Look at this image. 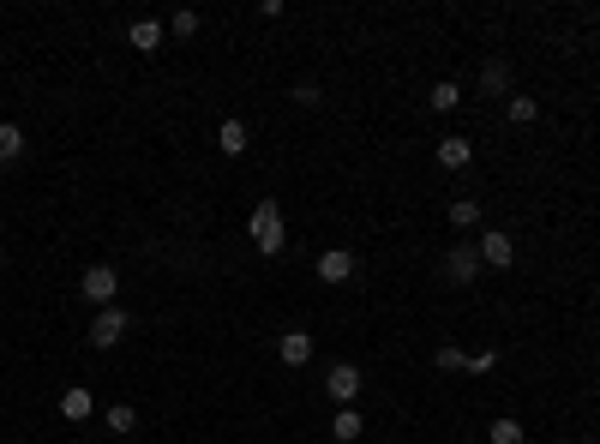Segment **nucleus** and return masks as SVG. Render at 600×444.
Returning a JSON list of instances; mask_svg holds the SVG:
<instances>
[{"label":"nucleus","mask_w":600,"mask_h":444,"mask_svg":"<svg viewBox=\"0 0 600 444\" xmlns=\"http://www.w3.org/2000/svg\"><path fill=\"white\" fill-rule=\"evenodd\" d=\"M246 229H253V246H258L264 258H276V253L288 246V229H283V204H276V199H258V204H253V222H246Z\"/></svg>","instance_id":"f257e3e1"},{"label":"nucleus","mask_w":600,"mask_h":444,"mask_svg":"<svg viewBox=\"0 0 600 444\" xmlns=\"http://www.w3.org/2000/svg\"><path fill=\"white\" fill-rule=\"evenodd\" d=\"M115 288H120V276L109 271V264H90V271H85V283H78V294H85V301L102 313V306H115Z\"/></svg>","instance_id":"f03ea898"},{"label":"nucleus","mask_w":600,"mask_h":444,"mask_svg":"<svg viewBox=\"0 0 600 444\" xmlns=\"http://www.w3.org/2000/svg\"><path fill=\"white\" fill-rule=\"evenodd\" d=\"M127 325H132V318L120 313V306H102V313L90 318V348H115L120 336H127Z\"/></svg>","instance_id":"7ed1b4c3"},{"label":"nucleus","mask_w":600,"mask_h":444,"mask_svg":"<svg viewBox=\"0 0 600 444\" xmlns=\"http://www.w3.org/2000/svg\"><path fill=\"white\" fill-rule=\"evenodd\" d=\"M444 276L457 288H469L474 276H481V253H474V246H450V253H444Z\"/></svg>","instance_id":"20e7f679"},{"label":"nucleus","mask_w":600,"mask_h":444,"mask_svg":"<svg viewBox=\"0 0 600 444\" xmlns=\"http://www.w3.org/2000/svg\"><path fill=\"white\" fill-rule=\"evenodd\" d=\"M325 390L343 402V408H355V397H360V367H348V360H343V367H330V373H325Z\"/></svg>","instance_id":"39448f33"},{"label":"nucleus","mask_w":600,"mask_h":444,"mask_svg":"<svg viewBox=\"0 0 600 444\" xmlns=\"http://www.w3.org/2000/svg\"><path fill=\"white\" fill-rule=\"evenodd\" d=\"M355 271H360V258L348 253V246H330V253H318V276H325V283H348Z\"/></svg>","instance_id":"423d86ee"},{"label":"nucleus","mask_w":600,"mask_h":444,"mask_svg":"<svg viewBox=\"0 0 600 444\" xmlns=\"http://www.w3.org/2000/svg\"><path fill=\"white\" fill-rule=\"evenodd\" d=\"M474 253H481V264L504 271V264L516 258V241H511V234H499V229H492V234H481V246H474Z\"/></svg>","instance_id":"0eeeda50"},{"label":"nucleus","mask_w":600,"mask_h":444,"mask_svg":"<svg viewBox=\"0 0 600 444\" xmlns=\"http://www.w3.org/2000/svg\"><path fill=\"white\" fill-rule=\"evenodd\" d=\"M276 355H283L288 367H306V360H313V336H306V330H283V343H276Z\"/></svg>","instance_id":"6e6552de"},{"label":"nucleus","mask_w":600,"mask_h":444,"mask_svg":"<svg viewBox=\"0 0 600 444\" xmlns=\"http://www.w3.org/2000/svg\"><path fill=\"white\" fill-rule=\"evenodd\" d=\"M246 120H222V127H216V150H222V157H246Z\"/></svg>","instance_id":"1a4fd4ad"},{"label":"nucleus","mask_w":600,"mask_h":444,"mask_svg":"<svg viewBox=\"0 0 600 444\" xmlns=\"http://www.w3.org/2000/svg\"><path fill=\"white\" fill-rule=\"evenodd\" d=\"M90 408H97V397H90L85 385L60 390V415H67V420H90Z\"/></svg>","instance_id":"9d476101"},{"label":"nucleus","mask_w":600,"mask_h":444,"mask_svg":"<svg viewBox=\"0 0 600 444\" xmlns=\"http://www.w3.org/2000/svg\"><path fill=\"white\" fill-rule=\"evenodd\" d=\"M469 157H474L469 139H444L439 144V169H469Z\"/></svg>","instance_id":"9b49d317"},{"label":"nucleus","mask_w":600,"mask_h":444,"mask_svg":"<svg viewBox=\"0 0 600 444\" xmlns=\"http://www.w3.org/2000/svg\"><path fill=\"white\" fill-rule=\"evenodd\" d=\"M360 432H367V427H360L355 408H336V420H330V439H336V444H355Z\"/></svg>","instance_id":"f8f14e48"},{"label":"nucleus","mask_w":600,"mask_h":444,"mask_svg":"<svg viewBox=\"0 0 600 444\" xmlns=\"http://www.w3.org/2000/svg\"><path fill=\"white\" fill-rule=\"evenodd\" d=\"M132 48H144V55H157V48H162V25H157V18H139V25H132Z\"/></svg>","instance_id":"ddd939ff"},{"label":"nucleus","mask_w":600,"mask_h":444,"mask_svg":"<svg viewBox=\"0 0 600 444\" xmlns=\"http://www.w3.org/2000/svg\"><path fill=\"white\" fill-rule=\"evenodd\" d=\"M18 157H25V132L6 120V127H0V162H18Z\"/></svg>","instance_id":"4468645a"},{"label":"nucleus","mask_w":600,"mask_h":444,"mask_svg":"<svg viewBox=\"0 0 600 444\" xmlns=\"http://www.w3.org/2000/svg\"><path fill=\"white\" fill-rule=\"evenodd\" d=\"M529 432H522V420H511V415H499L492 420V444H522Z\"/></svg>","instance_id":"2eb2a0df"},{"label":"nucleus","mask_w":600,"mask_h":444,"mask_svg":"<svg viewBox=\"0 0 600 444\" xmlns=\"http://www.w3.org/2000/svg\"><path fill=\"white\" fill-rule=\"evenodd\" d=\"M427 102H432V108H439V115H450V108H457V102H462V90L450 85V78H444V85H432V97H427Z\"/></svg>","instance_id":"dca6fc26"},{"label":"nucleus","mask_w":600,"mask_h":444,"mask_svg":"<svg viewBox=\"0 0 600 444\" xmlns=\"http://www.w3.org/2000/svg\"><path fill=\"white\" fill-rule=\"evenodd\" d=\"M474 222H481V204H474V199L450 204V229H474Z\"/></svg>","instance_id":"f3484780"},{"label":"nucleus","mask_w":600,"mask_h":444,"mask_svg":"<svg viewBox=\"0 0 600 444\" xmlns=\"http://www.w3.org/2000/svg\"><path fill=\"white\" fill-rule=\"evenodd\" d=\"M481 85L486 90H504V85H511V67H504V60H486V67H481Z\"/></svg>","instance_id":"a211bd4d"},{"label":"nucleus","mask_w":600,"mask_h":444,"mask_svg":"<svg viewBox=\"0 0 600 444\" xmlns=\"http://www.w3.org/2000/svg\"><path fill=\"white\" fill-rule=\"evenodd\" d=\"M534 115H541V102H534V97H511V120H516V127H529Z\"/></svg>","instance_id":"6ab92c4d"},{"label":"nucleus","mask_w":600,"mask_h":444,"mask_svg":"<svg viewBox=\"0 0 600 444\" xmlns=\"http://www.w3.org/2000/svg\"><path fill=\"white\" fill-rule=\"evenodd\" d=\"M139 427V415H132L127 402H115V408H109V432H132Z\"/></svg>","instance_id":"aec40b11"},{"label":"nucleus","mask_w":600,"mask_h":444,"mask_svg":"<svg viewBox=\"0 0 600 444\" xmlns=\"http://www.w3.org/2000/svg\"><path fill=\"white\" fill-rule=\"evenodd\" d=\"M439 367H444V373H469V355L444 343V348H439Z\"/></svg>","instance_id":"412c9836"},{"label":"nucleus","mask_w":600,"mask_h":444,"mask_svg":"<svg viewBox=\"0 0 600 444\" xmlns=\"http://www.w3.org/2000/svg\"><path fill=\"white\" fill-rule=\"evenodd\" d=\"M169 30H174V36H192V30H199V13H174Z\"/></svg>","instance_id":"4be33fe9"},{"label":"nucleus","mask_w":600,"mask_h":444,"mask_svg":"<svg viewBox=\"0 0 600 444\" xmlns=\"http://www.w3.org/2000/svg\"><path fill=\"white\" fill-rule=\"evenodd\" d=\"M492 367H499V348L492 355H469V373H492Z\"/></svg>","instance_id":"5701e85b"}]
</instances>
